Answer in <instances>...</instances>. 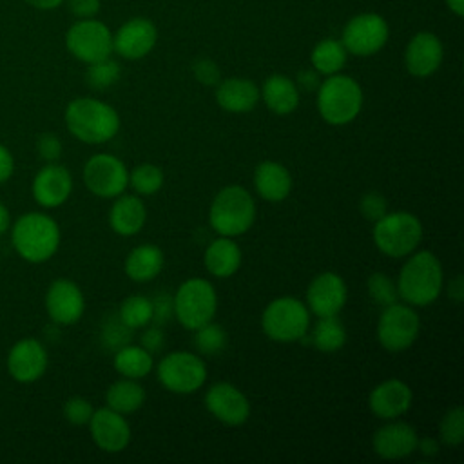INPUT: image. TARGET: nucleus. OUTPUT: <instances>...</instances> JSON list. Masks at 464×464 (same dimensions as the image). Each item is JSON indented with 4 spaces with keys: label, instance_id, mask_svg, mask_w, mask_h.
I'll return each mask as SVG.
<instances>
[{
    "label": "nucleus",
    "instance_id": "1",
    "mask_svg": "<svg viewBox=\"0 0 464 464\" xmlns=\"http://www.w3.org/2000/svg\"><path fill=\"white\" fill-rule=\"evenodd\" d=\"M399 299L413 308L431 304L442 292L444 270L439 257L430 250H415L406 256L397 276Z\"/></svg>",
    "mask_w": 464,
    "mask_h": 464
},
{
    "label": "nucleus",
    "instance_id": "2",
    "mask_svg": "<svg viewBox=\"0 0 464 464\" xmlns=\"http://www.w3.org/2000/svg\"><path fill=\"white\" fill-rule=\"evenodd\" d=\"M65 127L80 141L100 145L112 140L120 130L118 111L91 96L74 98L65 107Z\"/></svg>",
    "mask_w": 464,
    "mask_h": 464
},
{
    "label": "nucleus",
    "instance_id": "3",
    "mask_svg": "<svg viewBox=\"0 0 464 464\" xmlns=\"http://www.w3.org/2000/svg\"><path fill=\"white\" fill-rule=\"evenodd\" d=\"M9 228L13 248L29 263L51 259L60 246V227L49 214L25 212Z\"/></svg>",
    "mask_w": 464,
    "mask_h": 464
},
{
    "label": "nucleus",
    "instance_id": "4",
    "mask_svg": "<svg viewBox=\"0 0 464 464\" xmlns=\"http://www.w3.org/2000/svg\"><path fill=\"white\" fill-rule=\"evenodd\" d=\"M256 214L257 208L252 194L243 185L232 183L214 196L208 208V223L218 236L237 237L250 230Z\"/></svg>",
    "mask_w": 464,
    "mask_h": 464
},
{
    "label": "nucleus",
    "instance_id": "5",
    "mask_svg": "<svg viewBox=\"0 0 464 464\" xmlns=\"http://www.w3.org/2000/svg\"><path fill=\"white\" fill-rule=\"evenodd\" d=\"M315 92L319 116L330 125H348L359 116L362 109V87L355 78L348 74L337 72L324 76Z\"/></svg>",
    "mask_w": 464,
    "mask_h": 464
},
{
    "label": "nucleus",
    "instance_id": "6",
    "mask_svg": "<svg viewBox=\"0 0 464 464\" xmlns=\"http://www.w3.org/2000/svg\"><path fill=\"white\" fill-rule=\"evenodd\" d=\"M424 227L420 219L406 210L386 212L373 223L372 239L379 252L388 257H406L415 252L422 241Z\"/></svg>",
    "mask_w": 464,
    "mask_h": 464
},
{
    "label": "nucleus",
    "instance_id": "7",
    "mask_svg": "<svg viewBox=\"0 0 464 464\" xmlns=\"http://www.w3.org/2000/svg\"><path fill=\"white\" fill-rule=\"evenodd\" d=\"M261 328L276 343L301 341L310 328V310L297 297H276L261 314Z\"/></svg>",
    "mask_w": 464,
    "mask_h": 464
},
{
    "label": "nucleus",
    "instance_id": "8",
    "mask_svg": "<svg viewBox=\"0 0 464 464\" xmlns=\"http://www.w3.org/2000/svg\"><path fill=\"white\" fill-rule=\"evenodd\" d=\"M174 317L187 330H196L214 319L218 312V294L205 277L185 279L172 295Z\"/></svg>",
    "mask_w": 464,
    "mask_h": 464
},
{
    "label": "nucleus",
    "instance_id": "9",
    "mask_svg": "<svg viewBox=\"0 0 464 464\" xmlns=\"http://www.w3.org/2000/svg\"><path fill=\"white\" fill-rule=\"evenodd\" d=\"M207 364L199 353L176 350L160 359L156 364L158 382L178 395L198 392L207 381Z\"/></svg>",
    "mask_w": 464,
    "mask_h": 464
},
{
    "label": "nucleus",
    "instance_id": "10",
    "mask_svg": "<svg viewBox=\"0 0 464 464\" xmlns=\"http://www.w3.org/2000/svg\"><path fill=\"white\" fill-rule=\"evenodd\" d=\"M377 341L379 344L392 353L408 350L420 334V319L413 306L404 301H395L382 306L377 319Z\"/></svg>",
    "mask_w": 464,
    "mask_h": 464
},
{
    "label": "nucleus",
    "instance_id": "11",
    "mask_svg": "<svg viewBox=\"0 0 464 464\" xmlns=\"http://www.w3.org/2000/svg\"><path fill=\"white\" fill-rule=\"evenodd\" d=\"M390 38V25L377 13H359L352 16L341 33V42L348 54L372 56L377 54Z\"/></svg>",
    "mask_w": 464,
    "mask_h": 464
},
{
    "label": "nucleus",
    "instance_id": "12",
    "mask_svg": "<svg viewBox=\"0 0 464 464\" xmlns=\"http://www.w3.org/2000/svg\"><path fill=\"white\" fill-rule=\"evenodd\" d=\"M67 51L83 63H92L112 54V31L96 18H82L65 33Z\"/></svg>",
    "mask_w": 464,
    "mask_h": 464
},
{
    "label": "nucleus",
    "instance_id": "13",
    "mask_svg": "<svg viewBox=\"0 0 464 464\" xmlns=\"http://www.w3.org/2000/svg\"><path fill=\"white\" fill-rule=\"evenodd\" d=\"M83 183L98 198L114 199L129 187V169L125 163L109 152L92 154L83 165Z\"/></svg>",
    "mask_w": 464,
    "mask_h": 464
},
{
    "label": "nucleus",
    "instance_id": "14",
    "mask_svg": "<svg viewBox=\"0 0 464 464\" xmlns=\"http://www.w3.org/2000/svg\"><path fill=\"white\" fill-rule=\"evenodd\" d=\"M348 299V286L343 276L326 270L317 274L306 288V308L315 317L339 315Z\"/></svg>",
    "mask_w": 464,
    "mask_h": 464
},
{
    "label": "nucleus",
    "instance_id": "15",
    "mask_svg": "<svg viewBox=\"0 0 464 464\" xmlns=\"http://www.w3.org/2000/svg\"><path fill=\"white\" fill-rule=\"evenodd\" d=\"M207 411L221 424L237 428L243 426L250 417V401L232 382H216L205 393Z\"/></svg>",
    "mask_w": 464,
    "mask_h": 464
},
{
    "label": "nucleus",
    "instance_id": "16",
    "mask_svg": "<svg viewBox=\"0 0 464 464\" xmlns=\"http://www.w3.org/2000/svg\"><path fill=\"white\" fill-rule=\"evenodd\" d=\"M158 44V27L145 16L125 20L116 33H112V53L125 60L145 58Z\"/></svg>",
    "mask_w": 464,
    "mask_h": 464
},
{
    "label": "nucleus",
    "instance_id": "17",
    "mask_svg": "<svg viewBox=\"0 0 464 464\" xmlns=\"http://www.w3.org/2000/svg\"><path fill=\"white\" fill-rule=\"evenodd\" d=\"M45 312L53 323L69 326L82 319L85 297L82 288L71 279H54L45 292Z\"/></svg>",
    "mask_w": 464,
    "mask_h": 464
},
{
    "label": "nucleus",
    "instance_id": "18",
    "mask_svg": "<svg viewBox=\"0 0 464 464\" xmlns=\"http://www.w3.org/2000/svg\"><path fill=\"white\" fill-rule=\"evenodd\" d=\"M49 364V355L45 346L34 339L25 337L16 341L7 353V372L9 375L22 384L36 382L44 377Z\"/></svg>",
    "mask_w": 464,
    "mask_h": 464
},
{
    "label": "nucleus",
    "instance_id": "19",
    "mask_svg": "<svg viewBox=\"0 0 464 464\" xmlns=\"http://www.w3.org/2000/svg\"><path fill=\"white\" fill-rule=\"evenodd\" d=\"M89 431L94 444L105 453H120L130 442V424L125 415L111 410L109 406H102L94 410L89 420Z\"/></svg>",
    "mask_w": 464,
    "mask_h": 464
},
{
    "label": "nucleus",
    "instance_id": "20",
    "mask_svg": "<svg viewBox=\"0 0 464 464\" xmlns=\"http://www.w3.org/2000/svg\"><path fill=\"white\" fill-rule=\"evenodd\" d=\"M442 42L431 31L415 33L404 49V67L415 78H428L435 74L442 63Z\"/></svg>",
    "mask_w": 464,
    "mask_h": 464
},
{
    "label": "nucleus",
    "instance_id": "21",
    "mask_svg": "<svg viewBox=\"0 0 464 464\" xmlns=\"http://www.w3.org/2000/svg\"><path fill=\"white\" fill-rule=\"evenodd\" d=\"M31 192L34 201L44 208L63 205L72 192V176L67 167L58 161L45 163L34 176Z\"/></svg>",
    "mask_w": 464,
    "mask_h": 464
},
{
    "label": "nucleus",
    "instance_id": "22",
    "mask_svg": "<svg viewBox=\"0 0 464 464\" xmlns=\"http://www.w3.org/2000/svg\"><path fill=\"white\" fill-rule=\"evenodd\" d=\"M417 440L419 433L411 424L392 419L375 430L372 448L384 460H399L417 451Z\"/></svg>",
    "mask_w": 464,
    "mask_h": 464
},
{
    "label": "nucleus",
    "instance_id": "23",
    "mask_svg": "<svg viewBox=\"0 0 464 464\" xmlns=\"http://www.w3.org/2000/svg\"><path fill=\"white\" fill-rule=\"evenodd\" d=\"M413 402L411 388L401 379H386L372 388L368 395L370 411L382 420L399 419L404 415Z\"/></svg>",
    "mask_w": 464,
    "mask_h": 464
},
{
    "label": "nucleus",
    "instance_id": "24",
    "mask_svg": "<svg viewBox=\"0 0 464 464\" xmlns=\"http://www.w3.org/2000/svg\"><path fill=\"white\" fill-rule=\"evenodd\" d=\"M216 103L232 114H243L250 112L256 109L259 103V87L254 80L250 78H241V76H232L219 80L216 85Z\"/></svg>",
    "mask_w": 464,
    "mask_h": 464
},
{
    "label": "nucleus",
    "instance_id": "25",
    "mask_svg": "<svg viewBox=\"0 0 464 464\" xmlns=\"http://www.w3.org/2000/svg\"><path fill=\"white\" fill-rule=\"evenodd\" d=\"M254 188L257 196L270 203H279L286 199L292 192V174L290 170L274 160H265L254 169Z\"/></svg>",
    "mask_w": 464,
    "mask_h": 464
},
{
    "label": "nucleus",
    "instance_id": "26",
    "mask_svg": "<svg viewBox=\"0 0 464 464\" xmlns=\"http://www.w3.org/2000/svg\"><path fill=\"white\" fill-rule=\"evenodd\" d=\"M147 221V207L138 194H120L109 208V225L112 232L123 237L136 236Z\"/></svg>",
    "mask_w": 464,
    "mask_h": 464
},
{
    "label": "nucleus",
    "instance_id": "27",
    "mask_svg": "<svg viewBox=\"0 0 464 464\" xmlns=\"http://www.w3.org/2000/svg\"><path fill=\"white\" fill-rule=\"evenodd\" d=\"M243 261V254L234 237L218 236L203 252V265L207 272L218 279L232 277Z\"/></svg>",
    "mask_w": 464,
    "mask_h": 464
},
{
    "label": "nucleus",
    "instance_id": "28",
    "mask_svg": "<svg viewBox=\"0 0 464 464\" xmlns=\"http://www.w3.org/2000/svg\"><path fill=\"white\" fill-rule=\"evenodd\" d=\"M259 96L266 109L277 116L292 114L299 105V89L295 82L281 72H274L263 82Z\"/></svg>",
    "mask_w": 464,
    "mask_h": 464
},
{
    "label": "nucleus",
    "instance_id": "29",
    "mask_svg": "<svg viewBox=\"0 0 464 464\" xmlns=\"http://www.w3.org/2000/svg\"><path fill=\"white\" fill-rule=\"evenodd\" d=\"M165 265L163 250L154 243H143L134 246L125 261L123 270L125 276L134 283H149L160 276Z\"/></svg>",
    "mask_w": 464,
    "mask_h": 464
},
{
    "label": "nucleus",
    "instance_id": "30",
    "mask_svg": "<svg viewBox=\"0 0 464 464\" xmlns=\"http://www.w3.org/2000/svg\"><path fill=\"white\" fill-rule=\"evenodd\" d=\"M145 402V388L136 379H118L105 392V406L129 415L138 411Z\"/></svg>",
    "mask_w": 464,
    "mask_h": 464
},
{
    "label": "nucleus",
    "instance_id": "31",
    "mask_svg": "<svg viewBox=\"0 0 464 464\" xmlns=\"http://www.w3.org/2000/svg\"><path fill=\"white\" fill-rule=\"evenodd\" d=\"M114 370L127 379H143L154 368V357L141 344H125L114 352Z\"/></svg>",
    "mask_w": 464,
    "mask_h": 464
},
{
    "label": "nucleus",
    "instance_id": "32",
    "mask_svg": "<svg viewBox=\"0 0 464 464\" xmlns=\"http://www.w3.org/2000/svg\"><path fill=\"white\" fill-rule=\"evenodd\" d=\"M348 60V51L341 40L324 38L319 40L310 53V63L321 76L337 74L344 69Z\"/></svg>",
    "mask_w": 464,
    "mask_h": 464
},
{
    "label": "nucleus",
    "instance_id": "33",
    "mask_svg": "<svg viewBox=\"0 0 464 464\" xmlns=\"http://www.w3.org/2000/svg\"><path fill=\"white\" fill-rule=\"evenodd\" d=\"M310 339L319 352L334 353L346 344V328L337 315L317 317V323L314 324Z\"/></svg>",
    "mask_w": 464,
    "mask_h": 464
},
{
    "label": "nucleus",
    "instance_id": "34",
    "mask_svg": "<svg viewBox=\"0 0 464 464\" xmlns=\"http://www.w3.org/2000/svg\"><path fill=\"white\" fill-rule=\"evenodd\" d=\"M116 315L130 330L145 328L152 323V301L150 297L141 294L129 295L120 303Z\"/></svg>",
    "mask_w": 464,
    "mask_h": 464
},
{
    "label": "nucleus",
    "instance_id": "35",
    "mask_svg": "<svg viewBox=\"0 0 464 464\" xmlns=\"http://www.w3.org/2000/svg\"><path fill=\"white\" fill-rule=\"evenodd\" d=\"M129 185L138 196H152L163 187V170L154 163H140L129 172Z\"/></svg>",
    "mask_w": 464,
    "mask_h": 464
},
{
    "label": "nucleus",
    "instance_id": "36",
    "mask_svg": "<svg viewBox=\"0 0 464 464\" xmlns=\"http://www.w3.org/2000/svg\"><path fill=\"white\" fill-rule=\"evenodd\" d=\"M120 76H121V67L111 56L92 62V63H87L85 82L94 91H105V89L112 87L120 80Z\"/></svg>",
    "mask_w": 464,
    "mask_h": 464
},
{
    "label": "nucleus",
    "instance_id": "37",
    "mask_svg": "<svg viewBox=\"0 0 464 464\" xmlns=\"http://www.w3.org/2000/svg\"><path fill=\"white\" fill-rule=\"evenodd\" d=\"M227 332L221 324L208 321L207 324L194 330V344L203 355H218L227 346Z\"/></svg>",
    "mask_w": 464,
    "mask_h": 464
},
{
    "label": "nucleus",
    "instance_id": "38",
    "mask_svg": "<svg viewBox=\"0 0 464 464\" xmlns=\"http://www.w3.org/2000/svg\"><path fill=\"white\" fill-rule=\"evenodd\" d=\"M439 439L446 446H459L464 440V410L462 406L450 408L439 422Z\"/></svg>",
    "mask_w": 464,
    "mask_h": 464
},
{
    "label": "nucleus",
    "instance_id": "39",
    "mask_svg": "<svg viewBox=\"0 0 464 464\" xmlns=\"http://www.w3.org/2000/svg\"><path fill=\"white\" fill-rule=\"evenodd\" d=\"M366 286H368V294H370L372 301L377 303L379 306H386V304H392V303L399 301L397 285L384 272L370 274V277L366 281Z\"/></svg>",
    "mask_w": 464,
    "mask_h": 464
},
{
    "label": "nucleus",
    "instance_id": "40",
    "mask_svg": "<svg viewBox=\"0 0 464 464\" xmlns=\"http://www.w3.org/2000/svg\"><path fill=\"white\" fill-rule=\"evenodd\" d=\"M92 413L94 408L85 397H71L63 404V417L72 426H87Z\"/></svg>",
    "mask_w": 464,
    "mask_h": 464
},
{
    "label": "nucleus",
    "instance_id": "41",
    "mask_svg": "<svg viewBox=\"0 0 464 464\" xmlns=\"http://www.w3.org/2000/svg\"><path fill=\"white\" fill-rule=\"evenodd\" d=\"M130 337H132V330H130L129 326H125V324L118 319V315L112 317L111 321H107L105 326H103V330H102V341L105 343L107 348H111V350H114V352H116L118 348L129 344V343H130Z\"/></svg>",
    "mask_w": 464,
    "mask_h": 464
},
{
    "label": "nucleus",
    "instance_id": "42",
    "mask_svg": "<svg viewBox=\"0 0 464 464\" xmlns=\"http://www.w3.org/2000/svg\"><path fill=\"white\" fill-rule=\"evenodd\" d=\"M359 212L362 214L364 219L375 223L379 218H382L386 212H388V201L386 198L377 192V190H372V192H366L361 201H359Z\"/></svg>",
    "mask_w": 464,
    "mask_h": 464
},
{
    "label": "nucleus",
    "instance_id": "43",
    "mask_svg": "<svg viewBox=\"0 0 464 464\" xmlns=\"http://www.w3.org/2000/svg\"><path fill=\"white\" fill-rule=\"evenodd\" d=\"M192 74L201 85H207V87H216L221 80V71L218 63L207 56L196 58L192 62Z\"/></svg>",
    "mask_w": 464,
    "mask_h": 464
},
{
    "label": "nucleus",
    "instance_id": "44",
    "mask_svg": "<svg viewBox=\"0 0 464 464\" xmlns=\"http://www.w3.org/2000/svg\"><path fill=\"white\" fill-rule=\"evenodd\" d=\"M36 152L45 163H53V161L60 160V156L63 152V147H62V141L56 134L44 132L36 140Z\"/></svg>",
    "mask_w": 464,
    "mask_h": 464
},
{
    "label": "nucleus",
    "instance_id": "45",
    "mask_svg": "<svg viewBox=\"0 0 464 464\" xmlns=\"http://www.w3.org/2000/svg\"><path fill=\"white\" fill-rule=\"evenodd\" d=\"M150 301H152V323L158 326H163L174 315L172 295L167 292H160L154 297H150Z\"/></svg>",
    "mask_w": 464,
    "mask_h": 464
},
{
    "label": "nucleus",
    "instance_id": "46",
    "mask_svg": "<svg viewBox=\"0 0 464 464\" xmlns=\"http://www.w3.org/2000/svg\"><path fill=\"white\" fill-rule=\"evenodd\" d=\"M140 344L149 352V353H158L165 346V335L161 332V326H145L143 334L140 335Z\"/></svg>",
    "mask_w": 464,
    "mask_h": 464
},
{
    "label": "nucleus",
    "instance_id": "47",
    "mask_svg": "<svg viewBox=\"0 0 464 464\" xmlns=\"http://www.w3.org/2000/svg\"><path fill=\"white\" fill-rule=\"evenodd\" d=\"M69 11L78 18H94L102 7V0H67Z\"/></svg>",
    "mask_w": 464,
    "mask_h": 464
},
{
    "label": "nucleus",
    "instance_id": "48",
    "mask_svg": "<svg viewBox=\"0 0 464 464\" xmlns=\"http://www.w3.org/2000/svg\"><path fill=\"white\" fill-rule=\"evenodd\" d=\"M297 89H304V91H317L319 83H321V74L312 67V69H303L297 72V78L294 80Z\"/></svg>",
    "mask_w": 464,
    "mask_h": 464
},
{
    "label": "nucleus",
    "instance_id": "49",
    "mask_svg": "<svg viewBox=\"0 0 464 464\" xmlns=\"http://www.w3.org/2000/svg\"><path fill=\"white\" fill-rule=\"evenodd\" d=\"M13 170H14L13 154L9 152L7 147H4V145L0 143V183L7 181V179L13 176Z\"/></svg>",
    "mask_w": 464,
    "mask_h": 464
},
{
    "label": "nucleus",
    "instance_id": "50",
    "mask_svg": "<svg viewBox=\"0 0 464 464\" xmlns=\"http://www.w3.org/2000/svg\"><path fill=\"white\" fill-rule=\"evenodd\" d=\"M417 450L424 455V457H435L439 453V440L435 437H419L417 440Z\"/></svg>",
    "mask_w": 464,
    "mask_h": 464
},
{
    "label": "nucleus",
    "instance_id": "51",
    "mask_svg": "<svg viewBox=\"0 0 464 464\" xmlns=\"http://www.w3.org/2000/svg\"><path fill=\"white\" fill-rule=\"evenodd\" d=\"M448 295L450 299H453L455 303H460L464 299V283H462V277L457 274L450 285H448Z\"/></svg>",
    "mask_w": 464,
    "mask_h": 464
},
{
    "label": "nucleus",
    "instance_id": "52",
    "mask_svg": "<svg viewBox=\"0 0 464 464\" xmlns=\"http://www.w3.org/2000/svg\"><path fill=\"white\" fill-rule=\"evenodd\" d=\"M25 2L36 9L51 11V9H56L58 5H62L65 0H25Z\"/></svg>",
    "mask_w": 464,
    "mask_h": 464
},
{
    "label": "nucleus",
    "instance_id": "53",
    "mask_svg": "<svg viewBox=\"0 0 464 464\" xmlns=\"http://www.w3.org/2000/svg\"><path fill=\"white\" fill-rule=\"evenodd\" d=\"M11 227V214L7 210V207L0 201V236H4Z\"/></svg>",
    "mask_w": 464,
    "mask_h": 464
},
{
    "label": "nucleus",
    "instance_id": "54",
    "mask_svg": "<svg viewBox=\"0 0 464 464\" xmlns=\"http://www.w3.org/2000/svg\"><path fill=\"white\" fill-rule=\"evenodd\" d=\"M444 4L455 16L460 18L464 14V0H444Z\"/></svg>",
    "mask_w": 464,
    "mask_h": 464
}]
</instances>
